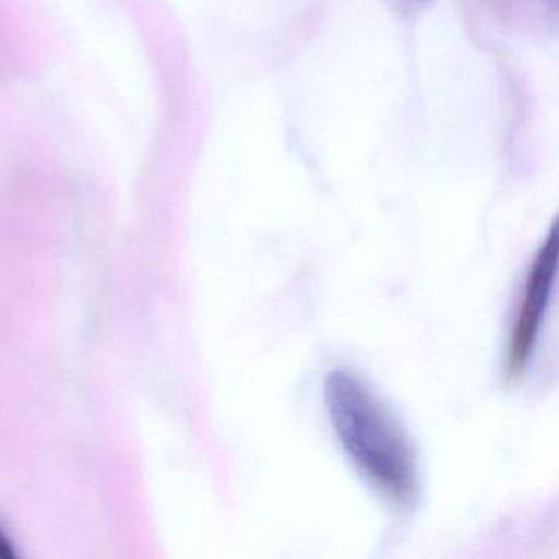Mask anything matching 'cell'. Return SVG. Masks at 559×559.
Segmentation results:
<instances>
[{
  "label": "cell",
  "mask_w": 559,
  "mask_h": 559,
  "mask_svg": "<svg viewBox=\"0 0 559 559\" xmlns=\"http://www.w3.org/2000/svg\"><path fill=\"white\" fill-rule=\"evenodd\" d=\"M323 397L333 431L366 483L394 506L417 503L420 469L414 444L365 379L348 369H333Z\"/></svg>",
  "instance_id": "cell-1"
},
{
  "label": "cell",
  "mask_w": 559,
  "mask_h": 559,
  "mask_svg": "<svg viewBox=\"0 0 559 559\" xmlns=\"http://www.w3.org/2000/svg\"><path fill=\"white\" fill-rule=\"evenodd\" d=\"M556 261H558V231L552 225L548 237L536 251L523 286L522 302L513 319L506 353V378H522L538 345L543 323L555 289Z\"/></svg>",
  "instance_id": "cell-2"
},
{
  "label": "cell",
  "mask_w": 559,
  "mask_h": 559,
  "mask_svg": "<svg viewBox=\"0 0 559 559\" xmlns=\"http://www.w3.org/2000/svg\"><path fill=\"white\" fill-rule=\"evenodd\" d=\"M15 552L14 548H12L11 542H9L8 536L4 535V532L0 530V558L9 559L14 558Z\"/></svg>",
  "instance_id": "cell-3"
},
{
  "label": "cell",
  "mask_w": 559,
  "mask_h": 559,
  "mask_svg": "<svg viewBox=\"0 0 559 559\" xmlns=\"http://www.w3.org/2000/svg\"><path fill=\"white\" fill-rule=\"evenodd\" d=\"M417 2H420V4H427V2H430V0H417Z\"/></svg>",
  "instance_id": "cell-4"
}]
</instances>
